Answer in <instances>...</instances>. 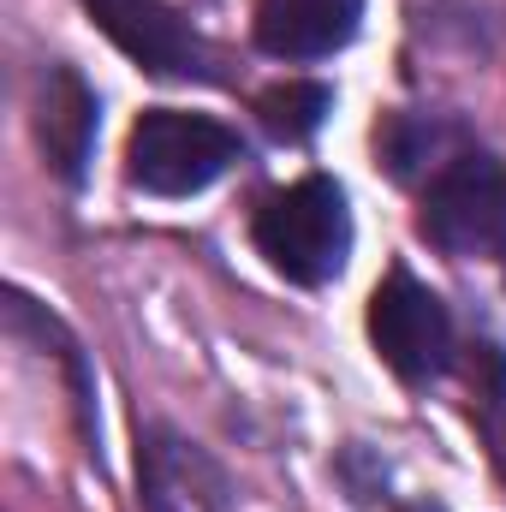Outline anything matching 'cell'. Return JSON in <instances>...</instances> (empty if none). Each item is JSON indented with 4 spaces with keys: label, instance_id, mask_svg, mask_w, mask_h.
Segmentation results:
<instances>
[{
    "label": "cell",
    "instance_id": "cell-1",
    "mask_svg": "<svg viewBox=\"0 0 506 512\" xmlns=\"http://www.w3.org/2000/svg\"><path fill=\"white\" fill-rule=\"evenodd\" d=\"M256 251L268 256V268H280L298 286H328L352 256L346 191L334 179H322V173L274 191L256 209Z\"/></svg>",
    "mask_w": 506,
    "mask_h": 512
},
{
    "label": "cell",
    "instance_id": "cell-2",
    "mask_svg": "<svg viewBox=\"0 0 506 512\" xmlns=\"http://www.w3.org/2000/svg\"><path fill=\"white\" fill-rule=\"evenodd\" d=\"M239 155H245L239 131H227L221 120L149 108L126 137V179L149 197H191L209 191Z\"/></svg>",
    "mask_w": 506,
    "mask_h": 512
},
{
    "label": "cell",
    "instance_id": "cell-3",
    "mask_svg": "<svg viewBox=\"0 0 506 512\" xmlns=\"http://www.w3.org/2000/svg\"><path fill=\"white\" fill-rule=\"evenodd\" d=\"M417 227L447 256H506V161L483 149L441 161L423 191Z\"/></svg>",
    "mask_w": 506,
    "mask_h": 512
},
{
    "label": "cell",
    "instance_id": "cell-4",
    "mask_svg": "<svg viewBox=\"0 0 506 512\" xmlns=\"http://www.w3.org/2000/svg\"><path fill=\"white\" fill-rule=\"evenodd\" d=\"M370 340L399 382H435L453 364V316L405 268L387 274L370 298Z\"/></svg>",
    "mask_w": 506,
    "mask_h": 512
},
{
    "label": "cell",
    "instance_id": "cell-5",
    "mask_svg": "<svg viewBox=\"0 0 506 512\" xmlns=\"http://www.w3.org/2000/svg\"><path fill=\"white\" fill-rule=\"evenodd\" d=\"M84 6L102 24V36L143 72H155V78H203L209 72L203 36L167 0H84Z\"/></svg>",
    "mask_w": 506,
    "mask_h": 512
},
{
    "label": "cell",
    "instance_id": "cell-6",
    "mask_svg": "<svg viewBox=\"0 0 506 512\" xmlns=\"http://www.w3.org/2000/svg\"><path fill=\"white\" fill-rule=\"evenodd\" d=\"M137 495L143 512H227L233 507V483L227 471L185 441L179 429H149L137 447Z\"/></svg>",
    "mask_w": 506,
    "mask_h": 512
},
{
    "label": "cell",
    "instance_id": "cell-7",
    "mask_svg": "<svg viewBox=\"0 0 506 512\" xmlns=\"http://www.w3.org/2000/svg\"><path fill=\"white\" fill-rule=\"evenodd\" d=\"M30 126L36 143L48 155V167L78 185L84 167H90V149H96V90L72 72V66H48L36 78V102H30Z\"/></svg>",
    "mask_w": 506,
    "mask_h": 512
},
{
    "label": "cell",
    "instance_id": "cell-8",
    "mask_svg": "<svg viewBox=\"0 0 506 512\" xmlns=\"http://www.w3.org/2000/svg\"><path fill=\"white\" fill-rule=\"evenodd\" d=\"M364 0H256V42L274 60H322L358 36Z\"/></svg>",
    "mask_w": 506,
    "mask_h": 512
},
{
    "label": "cell",
    "instance_id": "cell-9",
    "mask_svg": "<svg viewBox=\"0 0 506 512\" xmlns=\"http://www.w3.org/2000/svg\"><path fill=\"white\" fill-rule=\"evenodd\" d=\"M328 108H334L328 84H304V78H286V84H274V90L256 102L262 126L274 131L280 143H304V137H316L322 120H328Z\"/></svg>",
    "mask_w": 506,
    "mask_h": 512
}]
</instances>
